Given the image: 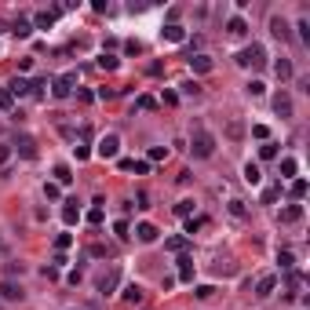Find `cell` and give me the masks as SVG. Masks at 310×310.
Masks as SVG:
<instances>
[{
	"label": "cell",
	"mask_w": 310,
	"mask_h": 310,
	"mask_svg": "<svg viewBox=\"0 0 310 310\" xmlns=\"http://www.w3.org/2000/svg\"><path fill=\"white\" fill-rule=\"evenodd\" d=\"M237 66H245V70H263V66H267V48H263V44L241 48L237 51Z\"/></svg>",
	"instance_id": "6da1fadb"
},
{
	"label": "cell",
	"mask_w": 310,
	"mask_h": 310,
	"mask_svg": "<svg viewBox=\"0 0 310 310\" xmlns=\"http://www.w3.org/2000/svg\"><path fill=\"white\" fill-rule=\"evenodd\" d=\"M190 154H194V157H212V154H215V135H212V131H194Z\"/></svg>",
	"instance_id": "7a4b0ae2"
},
{
	"label": "cell",
	"mask_w": 310,
	"mask_h": 310,
	"mask_svg": "<svg viewBox=\"0 0 310 310\" xmlns=\"http://www.w3.org/2000/svg\"><path fill=\"white\" fill-rule=\"evenodd\" d=\"M117 285H120V267H110V270H102L99 281H95V288L102 296H114L117 292Z\"/></svg>",
	"instance_id": "3957f363"
},
{
	"label": "cell",
	"mask_w": 310,
	"mask_h": 310,
	"mask_svg": "<svg viewBox=\"0 0 310 310\" xmlns=\"http://www.w3.org/2000/svg\"><path fill=\"white\" fill-rule=\"evenodd\" d=\"M95 154L102 157V161H117V154H120V139H117V135H102Z\"/></svg>",
	"instance_id": "277c9868"
},
{
	"label": "cell",
	"mask_w": 310,
	"mask_h": 310,
	"mask_svg": "<svg viewBox=\"0 0 310 310\" xmlns=\"http://www.w3.org/2000/svg\"><path fill=\"white\" fill-rule=\"evenodd\" d=\"M73 84H77V73H62V77L51 80V95H55V99H66V95L73 91Z\"/></svg>",
	"instance_id": "5b68a950"
},
{
	"label": "cell",
	"mask_w": 310,
	"mask_h": 310,
	"mask_svg": "<svg viewBox=\"0 0 310 310\" xmlns=\"http://www.w3.org/2000/svg\"><path fill=\"white\" fill-rule=\"evenodd\" d=\"M274 114L277 117H292V95H288V91H277L274 95Z\"/></svg>",
	"instance_id": "8992f818"
},
{
	"label": "cell",
	"mask_w": 310,
	"mask_h": 310,
	"mask_svg": "<svg viewBox=\"0 0 310 310\" xmlns=\"http://www.w3.org/2000/svg\"><path fill=\"white\" fill-rule=\"evenodd\" d=\"M15 150L26 157V161H33V157H37V143H33L30 135H18V139H15Z\"/></svg>",
	"instance_id": "52a82bcc"
},
{
	"label": "cell",
	"mask_w": 310,
	"mask_h": 310,
	"mask_svg": "<svg viewBox=\"0 0 310 310\" xmlns=\"http://www.w3.org/2000/svg\"><path fill=\"white\" fill-rule=\"evenodd\" d=\"M161 37H164L168 44H179V40H186V30H183L179 22H168L164 30H161Z\"/></svg>",
	"instance_id": "ba28073f"
},
{
	"label": "cell",
	"mask_w": 310,
	"mask_h": 310,
	"mask_svg": "<svg viewBox=\"0 0 310 310\" xmlns=\"http://www.w3.org/2000/svg\"><path fill=\"white\" fill-rule=\"evenodd\" d=\"M270 33H274L277 40H288V37H292V30H288V22H285L281 15H274V18H270Z\"/></svg>",
	"instance_id": "9c48e42d"
},
{
	"label": "cell",
	"mask_w": 310,
	"mask_h": 310,
	"mask_svg": "<svg viewBox=\"0 0 310 310\" xmlns=\"http://www.w3.org/2000/svg\"><path fill=\"white\" fill-rule=\"evenodd\" d=\"M135 237L143 241V245H154V241H157V227H154V223H139V227H135Z\"/></svg>",
	"instance_id": "30bf717a"
},
{
	"label": "cell",
	"mask_w": 310,
	"mask_h": 310,
	"mask_svg": "<svg viewBox=\"0 0 310 310\" xmlns=\"http://www.w3.org/2000/svg\"><path fill=\"white\" fill-rule=\"evenodd\" d=\"M212 59H208V55H190V70L194 73H212Z\"/></svg>",
	"instance_id": "8fae6325"
},
{
	"label": "cell",
	"mask_w": 310,
	"mask_h": 310,
	"mask_svg": "<svg viewBox=\"0 0 310 310\" xmlns=\"http://www.w3.org/2000/svg\"><path fill=\"white\" fill-rule=\"evenodd\" d=\"M55 15H59V11H37L33 30H51V26H55Z\"/></svg>",
	"instance_id": "7c38bea8"
},
{
	"label": "cell",
	"mask_w": 310,
	"mask_h": 310,
	"mask_svg": "<svg viewBox=\"0 0 310 310\" xmlns=\"http://www.w3.org/2000/svg\"><path fill=\"white\" fill-rule=\"evenodd\" d=\"M227 33H230V37H245V33H248V22H245L241 15H233L230 22H227Z\"/></svg>",
	"instance_id": "4fadbf2b"
},
{
	"label": "cell",
	"mask_w": 310,
	"mask_h": 310,
	"mask_svg": "<svg viewBox=\"0 0 310 310\" xmlns=\"http://www.w3.org/2000/svg\"><path fill=\"white\" fill-rule=\"evenodd\" d=\"M7 91H11V95H15V99H22V95H30V80H26V77H15L11 84H7Z\"/></svg>",
	"instance_id": "5bb4252c"
},
{
	"label": "cell",
	"mask_w": 310,
	"mask_h": 310,
	"mask_svg": "<svg viewBox=\"0 0 310 310\" xmlns=\"http://www.w3.org/2000/svg\"><path fill=\"white\" fill-rule=\"evenodd\" d=\"M77 219H80V208H77V201H66V208H62V223H66V227H73Z\"/></svg>",
	"instance_id": "9a60e30c"
},
{
	"label": "cell",
	"mask_w": 310,
	"mask_h": 310,
	"mask_svg": "<svg viewBox=\"0 0 310 310\" xmlns=\"http://www.w3.org/2000/svg\"><path fill=\"white\" fill-rule=\"evenodd\" d=\"M11 33H15V37H22V40H26V37L33 33V22H30V18H15V22H11Z\"/></svg>",
	"instance_id": "2e32d148"
},
{
	"label": "cell",
	"mask_w": 310,
	"mask_h": 310,
	"mask_svg": "<svg viewBox=\"0 0 310 310\" xmlns=\"http://www.w3.org/2000/svg\"><path fill=\"white\" fill-rule=\"evenodd\" d=\"M299 219H303V204H288L281 212V223H299Z\"/></svg>",
	"instance_id": "e0dca14e"
},
{
	"label": "cell",
	"mask_w": 310,
	"mask_h": 310,
	"mask_svg": "<svg viewBox=\"0 0 310 310\" xmlns=\"http://www.w3.org/2000/svg\"><path fill=\"white\" fill-rule=\"evenodd\" d=\"M179 281H194V259L179 256Z\"/></svg>",
	"instance_id": "ac0fdd59"
},
{
	"label": "cell",
	"mask_w": 310,
	"mask_h": 310,
	"mask_svg": "<svg viewBox=\"0 0 310 310\" xmlns=\"http://www.w3.org/2000/svg\"><path fill=\"white\" fill-rule=\"evenodd\" d=\"M274 73H277V80H292V62H288V59H277V62H274Z\"/></svg>",
	"instance_id": "d6986e66"
},
{
	"label": "cell",
	"mask_w": 310,
	"mask_h": 310,
	"mask_svg": "<svg viewBox=\"0 0 310 310\" xmlns=\"http://www.w3.org/2000/svg\"><path fill=\"white\" fill-rule=\"evenodd\" d=\"M55 183H59V186H70V183H73L70 164H55Z\"/></svg>",
	"instance_id": "ffe728a7"
},
{
	"label": "cell",
	"mask_w": 310,
	"mask_h": 310,
	"mask_svg": "<svg viewBox=\"0 0 310 310\" xmlns=\"http://www.w3.org/2000/svg\"><path fill=\"white\" fill-rule=\"evenodd\" d=\"M274 285H277V277H274V274L259 277V285H256V296H270V292H274Z\"/></svg>",
	"instance_id": "44dd1931"
},
{
	"label": "cell",
	"mask_w": 310,
	"mask_h": 310,
	"mask_svg": "<svg viewBox=\"0 0 310 310\" xmlns=\"http://www.w3.org/2000/svg\"><path fill=\"white\" fill-rule=\"evenodd\" d=\"M259 179H263V172H259V164H256V161H248V164H245V183H252V186H256Z\"/></svg>",
	"instance_id": "7402d4cb"
},
{
	"label": "cell",
	"mask_w": 310,
	"mask_h": 310,
	"mask_svg": "<svg viewBox=\"0 0 310 310\" xmlns=\"http://www.w3.org/2000/svg\"><path fill=\"white\" fill-rule=\"evenodd\" d=\"M120 296H124V303H143V288H139V285H128Z\"/></svg>",
	"instance_id": "603a6c76"
},
{
	"label": "cell",
	"mask_w": 310,
	"mask_h": 310,
	"mask_svg": "<svg viewBox=\"0 0 310 310\" xmlns=\"http://www.w3.org/2000/svg\"><path fill=\"white\" fill-rule=\"evenodd\" d=\"M117 66H120L117 55H110V51H102V55H99V70H117Z\"/></svg>",
	"instance_id": "cb8c5ba5"
},
{
	"label": "cell",
	"mask_w": 310,
	"mask_h": 310,
	"mask_svg": "<svg viewBox=\"0 0 310 310\" xmlns=\"http://www.w3.org/2000/svg\"><path fill=\"white\" fill-rule=\"evenodd\" d=\"M299 172V164H296V157H285V161H281V175H285V179H292V175Z\"/></svg>",
	"instance_id": "d4e9b609"
},
{
	"label": "cell",
	"mask_w": 310,
	"mask_h": 310,
	"mask_svg": "<svg viewBox=\"0 0 310 310\" xmlns=\"http://www.w3.org/2000/svg\"><path fill=\"white\" fill-rule=\"evenodd\" d=\"M0 292H4V299H22V288L11 285V281H4V285H0Z\"/></svg>",
	"instance_id": "484cf974"
},
{
	"label": "cell",
	"mask_w": 310,
	"mask_h": 310,
	"mask_svg": "<svg viewBox=\"0 0 310 310\" xmlns=\"http://www.w3.org/2000/svg\"><path fill=\"white\" fill-rule=\"evenodd\" d=\"M0 110H4V114H7V110H15V95L7 88H0Z\"/></svg>",
	"instance_id": "4316f807"
},
{
	"label": "cell",
	"mask_w": 310,
	"mask_h": 310,
	"mask_svg": "<svg viewBox=\"0 0 310 310\" xmlns=\"http://www.w3.org/2000/svg\"><path fill=\"white\" fill-rule=\"evenodd\" d=\"M259 157H263V161H270V157H277V143H270V139H267V143L259 146Z\"/></svg>",
	"instance_id": "83f0119b"
},
{
	"label": "cell",
	"mask_w": 310,
	"mask_h": 310,
	"mask_svg": "<svg viewBox=\"0 0 310 310\" xmlns=\"http://www.w3.org/2000/svg\"><path fill=\"white\" fill-rule=\"evenodd\" d=\"M164 248H168V252H186V237H168Z\"/></svg>",
	"instance_id": "f1b7e54d"
},
{
	"label": "cell",
	"mask_w": 310,
	"mask_h": 310,
	"mask_svg": "<svg viewBox=\"0 0 310 310\" xmlns=\"http://www.w3.org/2000/svg\"><path fill=\"white\" fill-rule=\"evenodd\" d=\"M277 263H281V270H292L296 267V256H292V252H277Z\"/></svg>",
	"instance_id": "f546056e"
},
{
	"label": "cell",
	"mask_w": 310,
	"mask_h": 310,
	"mask_svg": "<svg viewBox=\"0 0 310 310\" xmlns=\"http://www.w3.org/2000/svg\"><path fill=\"white\" fill-rule=\"evenodd\" d=\"M230 215H233V219H245V201L233 197V201H230Z\"/></svg>",
	"instance_id": "4dcf8cb0"
},
{
	"label": "cell",
	"mask_w": 310,
	"mask_h": 310,
	"mask_svg": "<svg viewBox=\"0 0 310 310\" xmlns=\"http://www.w3.org/2000/svg\"><path fill=\"white\" fill-rule=\"evenodd\" d=\"M292 197H296V201H303V197H307V179H296L292 183Z\"/></svg>",
	"instance_id": "1f68e13d"
},
{
	"label": "cell",
	"mask_w": 310,
	"mask_h": 310,
	"mask_svg": "<svg viewBox=\"0 0 310 310\" xmlns=\"http://www.w3.org/2000/svg\"><path fill=\"white\" fill-rule=\"evenodd\" d=\"M281 197V186H270V190H263V204H274Z\"/></svg>",
	"instance_id": "d6a6232c"
},
{
	"label": "cell",
	"mask_w": 310,
	"mask_h": 310,
	"mask_svg": "<svg viewBox=\"0 0 310 310\" xmlns=\"http://www.w3.org/2000/svg\"><path fill=\"white\" fill-rule=\"evenodd\" d=\"M70 245H73V233H59V237H55V248L59 252H66Z\"/></svg>",
	"instance_id": "836d02e7"
},
{
	"label": "cell",
	"mask_w": 310,
	"mask_h": 310,
	"mask_svg": "<svg viewBox=\"0 0 310 310\" xmlns=\"http://www.w3.org/2000/svg\"><path fill=\"white\" fill-rule=\"evenodd\" d=\"M227 135H230V139H241V135H245V128H241V120H230V124H227Z\"/></svg>",
	"instance_id": "e575fe53"
},
{
	"label": "cell",
	"mask_w": 310,
	"mask_h": 310,
	"mask_svg": "<svg viewBox=\"0 0 310 310\" xmlns=\"http://www.w3.org/2000/svg\"><path fill=\"white\" fill-rule=\"evenodd\" d=\"M190 212H194V201H179L175 204V215H183V219H190Z\"/></svg>",
	"instance_id": "d590c367"
},
{
	"label": "cell",
	"mask_w": 310,
	"mask_h": 310,
	"mask_svg": "<svg viewBox=\"0 0 310 310\" xmlns=\"http://www.w3.org/2000/svg\"><path fill=\"white\" fill-rule=\"evenodd\" d=\"M179 88H183V95H201V84L197 80H186V84H179Z\"/></svg>",
	"instance_id": "8d00e7d4"
},
{
	"label": "cell",
	"mask_w": 310,
	"mask_h": 310,
	"mask_svg": "<svg viewBox=\"0 0 310 310\" xmlns=\"http://www.w3.org/2000/svg\"><path fill=\"white\" fill-rule=\"evenodd\" d=\"M135 106H139V110H154L157 102H154V95H139V99H135Z\"/></svg>",
	"instance_id": "74e56055"
},
{
	"label": "cell",
	"mask_w": 310,
	"mask_h": 310,
	"mask_svg": "<svg viewBox=\"0 0 310 310\" xmlns=\"http://www.w3.org/2000/svg\"><path fill=\"white\" fill-rule=\"evenodd\" d=\"M299 37H303V44H310V18H299Z\"/></svg>",
	"instance_id": "f35d334b"
},
{
	"label": "cell",
	"mask_w": 310,
	"mask_h": 310,
	"mask_svg": "<svg viewBox=\"0 0 310 310\" xmlns=\"http://www.w3.org/2000/svg\"><path fill=\"white\" fill-rule=\"evenodd\" d=\"M164 157H168L164 146H150V161H164Z\"/></svg>",
	"instance_id": "ab89813d"
},
{
	"label": "cell",
	"mask_w": 310,
	"mask_h": 310,
	"mask_svg": "<svg viewBox=\"0 0 310 310\" xmlns=\"http://www.w3.org/2000/svg\"><path fill=\"white\" fill-rule=\"evenodd\" d=\"M44 194H48V197H51V201H55V197H59V194H62V186H59V183H44Z\"/></svg>",
	"instance_id": "60d3db41"
},
{
	"label": "cell",
	"mask_w": 310,
	"mask_h": 310,
	"mask_svg": "<svg viewBox=\"0 0 310 310\" xmlns=\"http://www.w3.org/2000/svg\"><path fill=\"white\" fill-rule=\"evenodd\" d=\"M263 91H267V84H263V80H252L248 84V95H263Z\"/></svg>",
	"instance_id": "b9f144b4"
},
{
	"label": "cell",
	"mask_w": 310,
	"mask_h": 310,
	"mask_svg": "<svg viewBox=\"0 0 310 310\" xmlns=\"http://www.w3.org/2000/svg\"><path fill=\"white\" fill-rule=\"evenodd\" d=\"M201 227H204V219H186V233H197Z\"/></svg>",
	"instance_id": "7bdbcfd3"
},
{
	"label": "cell",
	"mask_w": 310,
	"mask_h": 310,
	"mask_svg": "<svg viewBox=\"0 0 310 310\" xmlns=\"http://www.w3.org/2000/svg\"><path fill=\"white\" fill-rule=\"evenodd\" d=\"M131 172H135V175H146V172H150V161H135V164H131Z\"/></svg>",
	"instance_id": "ee69618b"
},
{
	"label": "cell",
	"mask_w": 310,
	"mask_h": 310,
	"mask_svg": "<svg viewBox=\"0 0 310 310\" xmlns=\"http://www.w3.org/2000/svg\"><path fill=\"white\" fill-rule=\"evenodd\" d=\"M88 223H91V227H99V223H102V208H91L88 212Z\"/></svg>",
	"instance_id": "f6af8a7d"
},
{
	"label": "cell",
	"mask_w": 310,
	"mask_h": 310,
	"mask_svg": "<svg viewBox=\"0 0 310 310\" xmlns=\"http://www.w3.org/2000/svg\"><path fill=\"white\" fill-rule=\"evenodd\" d=\"M114 230H117V237H128V223H124V219H117Z\"/></svg>",
	"instance_id": "bcb514c9"
},
{
	"label": "cell",
	"mask_w": 310,
	"mask_h": 310,
	"mask_svg": "<svg viewBox=\"0 0 310 310\" xmlns=\"http://www.w3.org/2000/svg\"><path fill=\"white\" fill-rule=\"evenodd\" d=\"M124 51H128V55H139V51H143V44H139V40H128Z\"/></svg>",
	"instance_id": "7dc6e473"
},
{
	"label": "cell",
	"mask_w": 310,
	"mask_h": 310,
	"mask_svg": "<svg viewBox=\"0 0 310 310\" xmlns=\"http://www.w3.org/2000/svg\"><path fill=\"white\" fill-rule=\"evenodd\" d=\"M73 150H77V161H88V157H91V150H88V146H73Z\"/></svg>",
	"instance_id": "c3c4849f"
},
{
	"label": "cell",
	"mask_w": 310,
	"mask_h": 310,
	"mask_svg": "<svg viewBox=\"0 0 310 310\" xmlns=\"http://www.w3.org/2000/svg\"><path fill=\"white\" fill-rule=\"evenodd\" d=\"M212 292H215V288H212V285H201V288H197V299H208Z\"/></svg>",
	"instance_id": "681fc988"
},
{
	"label": "cell",
	"mask_w": 310,
	"mask_h": 310,
	"mask_svg": "<svg viewBox=\"0 0 310 310\" xmlns=\"http://www.w3.org/2000/svg\"><path fill=\"white\" fill-rule=\"evenodd\" d=\"M11 161V146H0V164H7Z\"/></svg>",
	"instance_id": "f907efd6"
},
{
	"label": "cell",
	"mask_w": 310,
	"mask_h": 310,
	"mask_svg": "<svg viewBox=\"0 0 310 310\" xmlns=\"http://www.w3.org/2000/svg\"><path fill=\"white\" fill-rule=\"evenodd\" d=\"M0 33H4V22H0Z\"/></svg>",
	"instance_id": "816d5d0a"
}]
</instances>
